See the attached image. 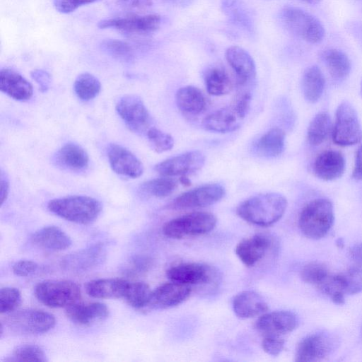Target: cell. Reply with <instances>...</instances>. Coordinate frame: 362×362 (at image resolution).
Returning <instances> with one entry per match:
<instances>
[{
  "mask_svg": "<svg viewBox=\"0 0 362 362\" xmlns=\"http://www.w3.org/2000/svg\"><path fill=\"white\" fill-rule=\"evenodd\" d=\"M36 298L45 305L66 308L81 298L80 286L70 280L49 279L39 282L34 291Z\"/></svg>",
  "mask_w": 362,
  "mask_h": 362,
  "instance_id": "cell-4",
  "label": "cell"
},
{
  "mask_svg": "<svg viewBox=\"0 0 362 362\" xmlns=\"http://www.w3.org/2000/svg\"><path fill=\"white\" fill-rule=\"evenodd\" d=\"M233 309L240 318L247 319L261 316L269 307L264 299L254 291H244L238 293L233 300Z\"/></svg>",
  "mask_w": 362,
  "mask_h": 362,
  "instance_id": "cell-25",
  "label": "cell"
},
{
  "mask_svg": "<svg viewBox=\"0 0 362 362\" xmlns=\"http://www.w3.org/2000/svg\"><path fill=\"white\" fill-rule=\"evenodd\" d=\"M66 317L78 325H90L95 321L106 319L110 314L108 307L100 302L83 303L81 300L66 308Z\"/></svg>",
  "mask_w": 362,
  "mask_h": 362,
  "instance_id": "cell-19",
  "label": "cell"
},
{
  "mask_svg": "<svg viewBox=\"0 0 362 362\" xmlns=\"http://www.w3.org/2000/svg\"><path fill=\"white\" fill-rule=\"evenodd\" d=\"M32 78L39 85L42 91H46L50 83V76L47 72L42 69H35L31 72Z\"/></svg>",
  "mask_w": 362,
  "mask_h": 362,
  "instance_id": "cell-51",
  "label": "cell"
},
{
  "mask_svg": "<svg viewBox=\"0 0 362 362\" xmlns=\"http://www.w3.org/2000/svg\"><path fill=\"white\" fill-rule=\"evenodd\" d=\"M333 342L328 335L316 333L303 339L297 346L296 361H320L332 351Z\"/></svg>",
  "mask_w": 362,
  "mask_h": 362,
  "instance_id": "cell-16",
  "label": "cell"
},
{
  "mask_svg": "<svg viewBox=\"0 0 362 362\" xmlns=\"http://www.w3.org/2000/svg\"><path fill=\"white\" fill-rule=\"evenodd\" d=\"M332 140L339 146H348L362 139V128L356 110L348 101L338 106L332 128Z\"/></svg>",
  "mask_w": 362,
  "mask_h": 362,
  "instance_id": "cell-8",
  "label": "cell"
},
{
  "mask_svg": "<svg viewBox=\"0 0 362 362\" xmlns=\"http://www.w3.org/2000/svg\"><path fill=\"white\" fill-rule=\"evenodd\" d=\"M332 130V120L327 112L317 114L310 122L307 131V139L312 146H319L324 142Z\"/></svg>",
  "mask_w": 362,
  "mask_h": 362,
  "instance_id": "cell-33",
  "label": "cell"
},
{
  "mask_svg": "<svg viewBox=\"0 0 362 362\" xmlns=\"http://www.w3.org/2000/svg\"><path fill=\"white\" fill-rule=\"evenodd\" d=\"M99 0H54L55 9L62 13H70L83 5L93 4Z\"/></svg>",
  "mask_w": 362,
  "mask_h": 362,
  "instance_id": "cell-46",
  "label": "cell"
},
{
  "mask_svg": "<svg viewBox=\"0 0 362 362\" xmlns=\"http://www.w3.org/2000/svg\"><path fill=\"white\" fill-rule=\"evenodd\" d=\"M160 23L161 18L158 14L133 15L102 20L98 23V27L115 29L129 36H138L155 32Z\"/></svg>",
  "mask_w": 362,
  "mask_h": 362,
  "instance_id": "cell-9",
  "label": "cell"
},
{
  "mask_svg": "<svg viewBox=\"0 0 362 362\" xmlns=\"http://www.w3.org/2000/svg\"><path fill=\"white\" fill-rule=\"evenodd\" d=\"M225 193V188L220 184L204 185L176 197L171 206L176 209L206 207L220 201Z\"/></svg>",
  "mask_w": 362,
  "mask_h": 362,
  "instance_id": "cell-11",
  "label": "cell"
},
{
  "mask_svg": "<svg viewBox=\"0 0 362 362\" xmlns=\"http://www.w3.org/2000/svg\"><path fill=\"white\" fill-rule=\"evenodd\" d=\"M330 274L328 268L325 264L313 262L303 267L300 276L304 282L317 288Z\"/></svg>",
  "mask_w": 362,
  "mask_h": 362,
  "instance_id": "cell-40",
  "label": "cell"
},
{
  "mask_svg": "<svg viewBox=\"0 0 362 362\" xmlns=\"http://www.w3.org/2000/svg\"><path fill=\"white\" fill-rule=\"evenodd\" d=\"M9 181L8 178L6 177V175H4L3 173H1V204L4 203V202L6 200L8 193H9Z\"/></svg>",
  "mask_w": 362,
  "mask_h": 362,
  "instance_id": "cell-54",
  "label": "cell"
},
{
  "mask_svg": "<svg viewBox=\"0 0 362 362\" xmlns=\"http://www.w3.org/2000/svg\"><path fill=\"white\" fill-rule=\"evenodd\" d=\"M37 269L38 264L35 262L28 259L19 260L12 266L13 272L22 277L33 274Z\"/></svg>",
  "mask_w": 362,
  "mask_h": 362,
  "instance_id": "cell-47",
  "label": "cell"
},
{
  "mask_svg": "<svg viewBox=\"0 0 362 362\" xmlns=\"http://www.w3.org/2000/svg\"><path fill=\"white\" fill-rule=\"evenodd\" d=\"M205 163V156L199 151H191L165 159L154 167L161 176L187 175L201 169Z\"/></svg>",
  "mask_w": 362,
  "mask_h": 362,
  "instance_id": "cell-12",
  "label": "cell"
},
{
  "mask_svg": "<svg viewBox=\"0 0 362 362\" xmlns=\"http://www.w3.org/2000/svg\"><path fill=\"white\" fill-rule=\"evenodd\" d=\"M117 4L129 11L144 10L151 6V0H117Z\"/></svg>",
  "mask_w": 362,
  "mask_h": 362,
  "instance_id": "cell-49",
  "label": "cell"
},
{
  "mask_svg": "<svg viewBox=\"0 0 362 362\" xmlns=\"http://www.w3.org/2000/svg\"><path fill=\"white\" fill-rule=\"evenodd\" d=\"M112 170L118 175L137 178L144 173L141 160L129 149L116 144H110L107 151Z\"/></svg>",
  "mask_w": 362,
  "mask_h": 362,
  "instance_id": "cell-13",
  "label": "cell"
},
{
  "mask_svg": "<svg viewBox=\"0 0 362 362\" xmlns=\"http://www.w3.org/2000/svg\"><path fill=\"white\" fill-rule=\"evenodd\" d=\"M31 242L35 246L49 251H62L72 243L71 238L61 228L54 226L43 227L31 236Z\"/></svg>",
  "mask_w": 362,
  "mask_h": 362,
  "instance_id": "cell-26",
  "label": "cell"
},
{
  "mask_svg": "<svg viewBox=\"0 0 362 362\" xmlns=\"http://www.w3.org/2000/svg\"><path fill=\"white\" fill-rule=\"evenodd\" d=\"M57 162L67 169L78 171L88 167L89 157L81 146L68 143L62 146L57 153Z\"/></svg>",
  "mask_w": 362,
  "mask_h": 362,
  "instance_id": "cell-30",
  "label": "cell"
},
{
  "mask_svg": "<svg viewBox=\"0 0 362 362\" xmlns=\"http://www.w3.org/2000/svg\"><path fill=\"white\" fill-rule=\"evenodd\" d=\"M361 95H362V81H361Z\"/></svg>",
  "mask_w": 362,
  "mask_h": 362,
  "instance_id": "cell-58",
  "label": "cell"
},
{
  "mask_svg": "<svg viewBox=\"0 0 362 362\" xmlns=\"http://www.w3.org/2000/svg\"><path fill=\"white\" fill-rule=\"evenodd\" d=\"M345 292L354 295L362 292V268L359 266L353 267L341 274Z\"/></svg>",
  "mask_w": 362,
  "mask_h": 362,
  "instance_id": "cell-44",
  "label": "cell"
},
{
  "mask_svg": "<svg viewBox=\"0 0 362 362\" xmlns=\"http://www.w3.org/2000/svg\"><path fill=\"white\" fill-rule=\"evenodd\" d=\"M298 325L296 315L288 310L265 313L255 323V328L264 336H283L293 331Z\"/></svg>",
  "mask_w": 362,
  "mask_h": 362,
  "instance_id": "cell-14",
  "label": "cell"
},
{
  "mask_svg": "<svg viewBox=\"0 0 362 362\" xmlns=\"http://www.w3.org/2000/svg\"><path fill=\"white\" fill-rule=\"evenodd\" d=\"M346 168L344 155L335 150H326L315 158L313 170L315 175L325 181H332L341 177Z\"/></svg>",
  "mask_w": 362,
  "mask_h": 362,
  "instance_id": "cell-18",
  "label": "cell"
},
{
  "mask_svg": "<svg viewBox=\"0 0 362 362\" xmlns=\"http://www.w3.org/2000/svg\"><path fill=\"white\" fill-rule=\"evenodd\" d=\"M146 136L151 147L157 153L166 152L174 146L173 137L157 128L151 127L146 132Z\"/></svg>",
  "mask_w": 362,
  "mask_h": 362,
  "instance_id": "cell-42",
  "label": "cell"
},
{
  "mask_svg": "<svg viewBox=\"0 0 362 362\" xmlns=\"http://www.w3.org/2000/svg\"><path fill=\"white\" fill-rule=\"evenodd\" d=\"M74 90L80 100L88 101L99 94L101 90V83L95 76L85 72L78 75L76 78Z\"/></svg>",
  "mask_w": 362,
  "mask_h": 362,
  "instance_id": "cell-35",
  "label": "cell"
},
{
  "mask_svg": "<svg viewBox=\"0 0 362 362\" xmlns=\"http://www.w3.org/2000/svg\"><path fill=\"white\" fill-rule=\"evenodd\" d=\"M288 202L276 192L259 194L241 202L237 207L239 217L252 225L266 227L273 225L284 216Z\"/></svg>",
  "mask_w": 362,
  "mask_h": 362,
  "instance_id": "cell-1",
  "label": "cell"
},
{
  "mask_svg": "<svg viewBox=\"0 0 362 362\" xmlns=\"http://www.w3.org/2000/svg\"><path fill=\"white\" fill-rule=\"evenodd\" d=\"M180 182L181 184H182L185 186H189V185H190V183H191L190 180H189V178H187V175L180 176Z\"/></svg>",
  "mask_w": 362,
  "mask_h": 362,
  "instance_id": "cell-55",
  "label": "cell"
},
{
  "mask_svg": "<svg viewBox=\"0 0 362 362\" xmlns=\"http://www.w3.org/2000/svg\"><path fill=\"white\" fill-rule=\"evenodd\" d=\"M116 111L126 125L136 133L147 132L152 119L143 101L134 95L122 97L116 105Z\"/></svg>",
  "mask_w": 362,
  "mask_h": 362,
  "instance_id": "cell-10",
  "label": "cell"
},
{
  "mask_svg": "<svg viewBox=\"0 0 362 362\" xmlns=\"http://www.w3.org/2000/svg\"><path fill=\"white\" fill-rule=\"evenodd\" d=\"M204 81L207 92L212 95H226L232 89V82L228 74L221 68L210 69L206 74Z\"/></svg>",
  "mask_w": 362,
  "mask_h": 362,
  "instance_id": "cell-34",
  "label": "cell"
},
{
  "mask_svg": "<svg viewBox=\"0 0 362 362\" xmlns=\"http://www.w3.org/2000/svg\"><path fill=\"white\" fill-rule=\"evenodd\" d=\"M105 248L97 244L64 257L62 266L73 272H83L100 264L105 258Z\"/></svg>",
  "mask_w": 362,
  "mask_h": 362,
  "instance_id": "cell-21",
  "label": "cell"
},
{
  "mask_svg": "<svg viewBox=\"0 0 362 362\" xmlns=\"http://www.w3.org/2000/svg\"><path fill=\"white\" fill-rule=\"evenodd\" d=\"M21 302V293L15 287H3L0 291V312L7 314L14 311Z\"/></svg>",
  "mask_w": 362,
  "mask_h": 362,
  "instance_id": "cell-43",
  "label": "cell"
},
{
  "mask_svg": "<svg viewBox=\"0 0 362 362\" xmlns=\"http://www.w3.org/2000/svg\"><path fill=\"white\" fill-rule=\"evenodd\" d=\"M152 264V259L149 257L137 256L132 260V270L136 273L146 272L151 267Z\"/></svg>",
  "mask_w": 362,
  "mask_h": 362,
  "instance_id": "cell-50",
  "label": "cell"
},
{
  "mask_svg": "<svg viewBox=\"0 0 362 362\" xmlns=\"http://www.w3.org/2000/svg\"><path fill=\"white\" fill-rule=\"evenodd\" d=\"M303 1H304L305 2L308 3L310 4H313V5L317 4L320 1V0H303Z\"/></svg>",
  "mask_w": 362,
  "mask_h": 362,
  "instance_id": "cell-56",
  "label": "cell"
},
{
  "mask_svg": "<svg viewBox=\"0 0 362 362\" xmlns=\"http://www.w3.org/2000/svg\"><path fill=\"white\" fill-rule=\"evenodd\" d=\"M0 90L10 98L25 101L33 94L32 84L21 74L10 68L0 71Z\"/></svg>",
  "mask_w": 362,
  "mask_h": 362,
  "instance_id": "cell-23",
  "label": "cell"
},
{
  "mask_svg": "<svg viewBox=\"0 0 362 362\" xmlns=\"http://www.w3.org/2000/svg\"><path fill=\"white\" fill-rule=\"evenodd\" d=\"M8 361L38 362L46 361L47 358L41 347L35 344H28L16 348Z\"/></svg>",
  "mask_w": 362,
  "mask_h": 362,
  "instance_id": "cell-41",
  "label": "cell"
},
{
  "mask_svg": "<svg viewBox=\"0 0 362 362\" xmlns=\"http://www.w3.org/2000/svg\"><path fill=\"white\" fill-rule=\"evenodd\" d=\"M177 182L170 177L152 179L143 182L141 189L148 195L163 198L170 195L177 188Z\"/></svg>",
  "mask_w": 362,
  "mask_h": 362,
  "instance_id": "cell-37",
  "label": "cell"
},
{
  "mask_svg": "<svg viewBox=\"0 0 362 362\" xmlns=\"http://www.w3.org/2000/svg\"><path fill=\"white\" fill-rule=\"evenodd\" d=\"M226 58L240 86L247 85L255 80V64L247 52L238 46H232L226 50Z\"/></svg>",
  "mask_w": 362,
  "mask_h": 362,
  "instance_id": "cell-20",
  "label": "cell"
},
{
  "mask_svg": "<svg viewBox=\"0 0 362 362\" xmlns=\"http://www.w3.org/2000/svg\"><path fill=\"white\" fill-rule=\"evenodd\" d=\"M317 288L327 296L334 303H344L346 292L341 274H330Z\"/></svg>",
  "mask_w": 362,
  "mask_h": 362,
  "instance_id": "cell-38",
  "label": "cell"
},
{
  "mask_svg": "<svg viewBox=\"0 0 362 362\" xmlns=\"http://www.w3.org/2000/svg\"><path fill=\"white\" fill-rule=\"evenodd\" d=\"M325 86L324 75L317 66L312 65L305 70L302 78V89L307 101L316 103L321 98Z\"/></svg>",
  "mask_w": 362,
  "mask_h": 362,
  "instance_id": "cell-32",
  "label": "cell"
},
{
  "mask_svg": "<svg viewBox=\"0 0 362 362\" xmlns=\"http://www.w3.org/2000/svg\"><path fill=\"white\" fill-rule=\"evenodd\" d=\"M251 102V95L248 92H245L239 95L235 99L232 105L238 111V112L243 117H245L247 112L249 111Z\"/></svg>",
  "mask_w": 362,
  "mask_h": 362,
  "instance_id": "cell-48",
  "label": "cell"
},
{
  "mask_svg": "<svg viewBox=\"0 0 362 362\" xmlns=\"http://www.w3.org/2000/svg\"><path fill=\"white\" fill-rule=\"evenodd\" d=\"M169 1H173L177 4H183L186 2H187L189 0H169Z\"/></svg>",
  "mask_w": 362,
  "mask_h": 362,
  "instance_id": "cell-57",
  "label": "cell"
},
{
  "mask_svg": "<svg viewBox=\"0 0 362 362\" xmlns=\"http://www.w3.org/2000/svg\"><path fill=\"white\" fill-rule=\"evenodd\" d=\"M216 216L206 211H194L173 218L163 226V234L173 239L202 235L216 226Z\"/></svg>",
  "mask_w": 362,
  "mask_h": 362,
  "instance_id": "cell-5",
  "label": "cell"
},
{
  "mask_svg": "<svg viewBox=\"0 0 362 362\" xmlns=\"http://www.w3.org/2000/svg\"><path fill=\"white\" fill-rule=\"evenodd\" d=\"M100 48L107 54L119 60L132 61L134 57L133 46L129 42L117 39H105Z\"/></svg>",
  "mask_w": 362,
  "mask_h": 362,
  "instance_id": "cell-39",
  "label": "cell"
},
{
  "mask_svg": "<svg viewBox=\"0 0 362 362\" xmlns=\"http://www.w3.org/2000/svg\"><path fill=\"white\" fill-rule=\"evenodd\" d=\"M285 341L282 336L267 335L264 336L262 341L263 351L271 355H279L284 347Z\"/></svg>",
  "mask_w": 362,
  "mask_h": 362,
  "instance_id": "cell-45",
  "label": "cell"
},
{
  "mask_svg": "<svg viewBox=\"0 0 362 362\" xmlns=\"http://www.w3.org/2000/svg\"><path fill=\"white\" fill-rule=\"evenodd\" d=\"M350 255L353 261L362 267V243L355 245L350 250Z\"/></svg>",
  "mask_w": 362,
  "mask_h": 362,
  "instance_id": "cell-53",
  "label": "cell"
},
{
  "mask_svg": "<svg viewBox=\"0 0 362 362\" xmlns=\"http://www.w3.org/2000/svg\"><path fill=\"white\" fill-rule=\"evenodd\" d=\"M334 220L332 203L327 199L318 198L309 202L298 216V226L308 238L318 240L330 230Z\"/></svg>",
  "mask_w": 362,
  "mask_h": 362,
  "instance_id": "cell-3",
  "label": "cell"
},
{
  "mask_svg": "<svg viewBox=\"0 0 362 362\" xmlns=\"http://www.w3.org/2000/svg\"><path fill=\"white\" fill-rule=\"evenodd\" d=\"M48 210L68 221L87 225L95 221L102 211L101 203L88 196H68L50 200Z\"/></svg>",
  "mask_w": 362,
  "mask_h": 362,
  "instance_id": "cell-2",
  "label": "cell"
},
{
  "mask_svg": "<svg viewBox=\"0 0 362 362\" xmlns=\"http://www.w3.org/2000/svg\"><path fill=\"white\" fill-rule=\"evenodd\" d=\"M168 278L172 281L185 285L208 284L213 278V270L204 264L198 262L180 263L170 267Z\"/></svg>",
  "mask_w": 362,
  "mask_h": 362,
  "instance_id": "cell-15",
  "label": "cell"
},
{
  "mask_svg": "<svg viewBox=\"0 0 362 362\" xmlns=\"http://www.w3.org/2000/svg\"><path fill=\"white\" fill-rule=\"evenodd\" d=\"M6 325L13 332L21 334H41L50 331L55 326L54 316L37 309H23L7 313Z\"/></svg>",
  "mask_w": 362,
  "mask_h": 362,
  "instance_id": "cell-6",
  "label": "cell"
},
{
  "mask_svg": "<svg viewBox=\"0 0 362 362\" xmlns=\"http://www.w3.org/2000/svg\"><path fill=\"white\" fill-rule=\"evenodd\" d=\"M281 18L291 33L308 42L319 43L325 37V28L321 22L300 8L286 7L282 11Z\"/></svg>",
  "mask_w": 362,
  "mask_h": 362,
  "instance_id": "cell-7",
  "label": "cell"
},
{
  "mask_svg": "<svg viewBox=\"0 0 362 362\" xmlns=\"http://www.w3.org/2000/svg\"><path fill=\"white\" fill-rule=\"evenodd\" d=\"M320 58L334 79L341 81L349 76L351 62L344 52L334 48L326 49L321 52Z\"/></svg>",
  "mask_w": 362,
  "mask_h": 362,
  "instance_id": "cell-29",
  "label": "cell"
},
{
  "mask_svg": "<svg viewBox=\"0 0 362 362\" xmlns=\"http://www.w3.org/2000/svg\"><path fill=\"white\" fill-rule=\"evenodd\" d=\"M177 107L183 112L197 115L204 111L206 105L202 91L192 86H187L177 90L175 94Z\"/></svg>",
  "mask_w": 362,
  "mask_h": 362,
  "instance_id": "cell-28",
  "label": "cell"
},
{
  "mask_svg": "<svg viewBox=\"0 0 362 362\" xmlns=\"http://www.w3.org/2000/svg\"><path fill=\"white\" fill-rule=\"evenodd\" d=\"M129 281L123 279H98L90 281L86 286L87 294L98 299L124 298Z\"/></svg>",
  "mask_w": 362,
  "mask_h": 362,
  "instance_id": "cell-27",
  "label": "cell"
},
{
  "mask_svg": "<svg viewBox=\"0 0 362 362\" xmlns=\"http://www.w3.org/2000/svg\"><path fill=\"white\" fill-rule=\"evenodd\" d=\"M352 177L356 180H362V144L356 153Z\"/></svg>",
  "mask_w": 362,
  "mask_h": 362,
  "instance_id": "cell-52",
  "label": "cell"
},
{
  "mask_svg": "<svg viewBox=\"0 0 362 362\" xmlns=\"http://www.w3.org/2000/svg\"><path fill=\"white\" fill-rule=\"evenodd\" d=\"M271 241L264 235L257 234L240 240L235 247V254L246 267H253L265 255Z\"/></svg>",
  "mask_w": 362,
  "mask_h": 362,
  "instance_id": "cell-22",
  "label": "cell"
},
{
  "mask_svg": "<svg viewBox=\"0 0 362 362\" xmlns=\"http://www.w3.org/2000/svg\"><path fill=\"white\" fill-rule=\"evenodd\" d=\"M285 141L284 131L279 127H273L258 139L255 144V150L261 156L274 158L283 153Z\"/></svg>",
  "mask_w": 362,
  "mask_h": 362,
  "instance_id": "cell-31",
  "label": "cell"
},
{
  "mask_svg": "<svg viewBox=\"0 0 362 362\" xmlns=\"http://www.w3.org/2000/svg\"><path fill=\"white\" fill-rule=\"evenodd\" d=\"M152 291L149 286L141 281L129 283L124 299L135 309L149 307Z\"/></svg>",
  "mask_w": 362,
  "mask_h": 362,
  "instance_id": "cell-36",
  "label": "cell"
},
{
  "mask_svg": "<svg viewBox=\"0 0 362 362\" xmlns=\"http://www.w3.org/2000/svg\"><path fill=\"white\" fill-rule=\"evenodd\" d=\"M190 286L172 281L163 284L152 291L149 307L165 309L177 306L188 298Z\"/></svg>",
  "mask_w": 362,
  "mask_h": 362,
  "instance_id": "cell-17",
  "label": "cell"
},
{
  "mask_svg": "<svg viewBox=\"0 0 362 362\" xmlns=\"http://www.w3.org/2000/svg\"><path fill=\"white\" fill-rule=\"evenodd\" d=\"M244 119L231 105L230 107L217 110L204 117L202 127L209 132L228 133L240 128Z\"/></svg>",
  "mask_w": 362,
  "mask_h": 362,
  "instance_id": "cell-24",
  "label": "cell"
}]
</instances>
